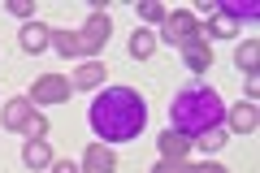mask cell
<instances>
[{"label": "cell", "instance_id": "obj_1", "mask_svg": "<svg viewBox=\"0 0 260 173\" xmlns=\"http://www.w3.org/2000/svg\"><path fill=\"white\" fill-rule=\"evenodd\" d=\"M87 126L104 143H130L148 126V100L135 87H104L87 109Z\"/></svg>", "mask_w": 260, "mask_h": 173}, {"label": "cell", "instance_id": "obj_2", "mask_svg": "<svg viewBox=\"0 0 260 173\" xmlns=\"http://www.w3.org/2000/svg\"><path fill=\"white\" fill-rule=\"evenodd\" d=\"M225 121V104L221 95L208 87V82H191V87H182V91L174 95V104H169V130L182 139H200L204 130L221 126Z\"/></svg>", "mask_w": 260, "mask_h": 173}, {"label": "cell", "instance_id": "obj_3", "mask_svg": "<svg viewBox=\"0 0 260 173\" xmlns=\"http://www.w3.org/2000/svg\"><path fill=\"white\" fill-rule=\"evenodd\" d=\"M109 35H113L109 13L95 9V13H91V18H87L78 30H52V48L65 56V61H70V56H87V61H91V56L100 52L104 44H109Z\"/></svg>", "mask_w": 260, "mask_h": 173}, {"label": "cell", "instance_id": "obj_4", "mask_svg": "<svg viewBox=\"0 0 260 173\" xmlns=\"http://www.w3.org/2000/svg\"><path fill=\"white\" fill-rule=\"evenodd\" d=\"M200 35V22H195V13H186V9H174V13H165V22H160V35L156 39H165V44H174L178 52H182L191 39Z\"/></svg>", "mask_w": 260, "mask_h": 173}, {"label": "cell", "instance_id": "obj_5", "mask_svg": "<svg viewBox=\"0 0 260 173\" xmlns=\"http://www.w3.org/2000/svg\"><path fill=\"white\" fill-rule=\"evenodd\" d=\"M70 91H74V82L65 78V74H39L26 100L35 104V109H39V104H65V100H70Z\"/></svg>", "mask_w": 260, "mask_h": 173}, {"label": "cell", "instance_id": "obj_6", "mask_svg": "<svg viewBox=\"0 0 260 173\" xmlns=\"http://www.w3.org/2000/svg\"><path fill=\"white\" fill-rule=\"evenodd\" d=\"M30 113H35V104L26 100V95H9V100L0 104V126L5 130H26V121H30Z\"/></svg>", "mask_w": 260, "mask_h": 173}, {"label": "cell", "instance_id": "obj_7", "mask_svg": "<svg viewBox=\"0 0 260 173\" xmlns=\"http://www.w3.org/2000/svg\"><path fill=\"white\" fill-rule=\"evenodd\" d=\"M260 126V113H256V100H239L225 109V130H234V134H251V130Z\"/></svg>", "mask_w": 260, "mask_h": 173}, {"label": "cell", "instance_id": "obj_8", "mask_svg": "<svg viewBox=\"0 0 260 173\" xmlns=\"http://www.w3.org/2000/svg\"><path fill=\"white\" fill-rule=\"evenodd\" d=\"M182 61H186V70H191V74H204V70H213V48H208L204 26H200V35H195L191 44L182 48Z\"/></svg>", "mask_w": 260, "mask_h": 173}, {"label": "cell", "instance_id": "obj_9", "mask_svg": "<svg viewBox=\"0 0 260 173\" xmlns=\"http://www.w3.org/2000/svg\"><path fill=\"white\" fill-rule=\"evenodd\" d=\"M83 173H117V156H113L109 143H91L83 152V164H78Z\"/></svg>", "mask_w": 260, "mask_h": 173}, {"label": "cell", "instance_id": "obj_10", "mask_svg": "<svg viewBox=\"0 0 260 173\" xmlns=\"http://www.w3.org/2000/svg\"><path fill=\"white\" fill-rule=\"evenodd\" d=\"M18 44L22 52H44V48H52V26H44V22H26V26L18 30Z\"/></svg>", "mask_w": 260, "mask_h": 173}, {"label": "cell", "instance_id": "obj_11", "mask_svg": "<svg viewBox=\"0 0 260 173\" xmlns=\"http://www.w3.org/2000/svg\"><path fill=\"white\" fill-rule=\"evenodd\" d=\"M104 74L109 70H104L100 61H83L74 74H70V82H74V91H95V87H104Z\"/></svg>", "mask_w": 260, "mask_h": 173}, {"label": "cell", "instance_id": "obj_12", "mask_svg": "<svg viewBox=\"0 0 260 173\" xmlns=\"http://www.w3.org/2000/svg\"><path fill=\"white\" fill-rule=\"evenodd\" d=\"M148 173H230L225 164H217V160H204V164H191V160H160V164H152Z\"/></svg>", "mask_w": 260, "mask_h": 173}, {"label": "cell", "instance_id": "obj_13", "mask_svg": "<svg viewBox=\"0 0 260 173\" xmlns=\"http://www.w3.org/2000/svg\"><path fill=\"white\" fill-rule=\"evenodd\" d=\"M22 164H26V169H48V164H52L48 139H26V143H22Z\"/></svg>", "mask_w": 260, "mask_h": 173}, {"label": "cell", "instance_id": "obj_14", "mask_svg": "<svg viewBox=\"0 0 260 173\" xmlns=\"http://www.w3.org/2000/svg\"><path fill=\"white\" fill-rule=\"evenodd\" d=\"M156 30H148V26H135V35H130V44H126V52L135 56V61H148L152 52H156Z\"/></svg>", "mask_w": 260, "mask_h": 173}, {"label": "cell", "instance_id": "obj_15", "mask_svg": "<svg viewBox=\"0 0 260 173\" xmlns=\"http://www.w3.org/2000/svg\"><path fill=\"white\" fill-rule=\"evenodd\" d=\"M156 147H160V160H186V156H191V139L174 134V130H165V134L156 139Z\"/></svg>", "mask_w": 260, "mask_h": 173}, {"label": "cell", "instance_id": "obj_16", "mask_svg": "<svg viewBox=\"0 0 260 173\" xmlns=\"http://www.w3.org/2000/svg\"><path fill=\"white\" fill-rule=\"evenodd\" d=\"M225 143H230V130H225V121H221V126H213V130H204V134H200V139H191V147H200V152H221V147Z\"/></svg>", "mask_w": 260, "mask_h": 173}, {"label": "cell", "instance_id": "obj_17", "mask_svg": "<svg viewBox=\"0 0 260 173\" xmlns=\"http://www.w3.org/2000/svg\"><path fill=\"white\" fill-rule=\"evenodd\" d=\"M204 35H208V39H230V35H239V22H234L230 13H221V9H217L213 18H208Z\"/></svg>", "mask_w": 260, "mask_h": 173}, {"label": "cell", "instance_id": "obj_18", "mask_svg": "<svg viewBox=\"0 0 260 173\" xmlns=\"http://www.w3.org/2000/svg\"><path fill=\"white\" fill-rule=\"evenodd\" d=\"M234 65H239L243 74H256V65H260V44L256 39H243V44L234 48Z\"/></svg>", "mask_w": 260, "mask_h": 173}, {"label": "cell", "instance_id": "obj_19", "mask_svg": "<svg viewBox=\"0 0 260 173\" xmlns=\"http://www.w3.org/2000/svg\"><path fill=\"white\" fill-rule=\"evenodd\" d=\"M217 9H221V13H230L234 22H239V18L256 22V18H260V9H256V5H239V0H225V5H217Z\"/></svg>", "mask_w": 260, "mask_h": 173}, {"label": "cell", "instance_id": "obj_20", "mask_svg": "<svg viewBox=\"0 0 260 173\" xmlns=\"http://www.w3.org/2000/svg\"><path fill=\"white\" fill-rule=\"evenodd\" d=\"M139 18L148 22V26H160V22H165V5H156V0H143V5H139Z\"/></svg>", "mask_w": 260, "mask_h": 173}, {"label": "cell", "instance_id": "obj_21", "mask_svg": "<svg viewBox=\"0 0 260 173\" xmlns=\"http://www.w3.org/2000/svg\"><path fill=\"white\" fill-rule=\"evenodd\" d=\"M22 134H26V139H44L48 134V117H44V113H30V121H26V130H22Z\"/></svg>", "mask_w": 260, "mask_h": 173}, {"label": "cell", "instance_id": "obj_22", "mask_svg": "<svg viewBox=\"0 0 260 173\" xmlns=\"http://www.w3.org/2000/svg\"><path fill=\"white\" fill-rule=\"evenodd\" d=\"M9 13H13V18H30L35 5H30V0H9Z\"/></svg>", "mask_w": 260, "mask_h": 173}, {"label": "cell", "instance_id": "obj_23", "mask_svg": "<svg viewBox=\"0 0 260 173\" xmlns=\"http://www.w3.org/2000/svg\"><path fill=\"white\" fill-rule=\"evenodd\" d=\"M48 169H52V173H83V169H78L74 160H52V164H48Z\"/></svg>", "mask_w": 260, "mask_h": 173}, {"label": "cell", "instance_id": "obj_24", "mask_svg": "<svg viewBox=\"0 0 260 173\" xmlns=\"http://www.w3.org/2000/svg\"><path fill=\"white\" fill-rule=\"evenodd\" d=\"M256 91H260V74H247V95L256 100Z\"/></svg>", "mask_w": 260, "mask_h": 173}]
</instances>
